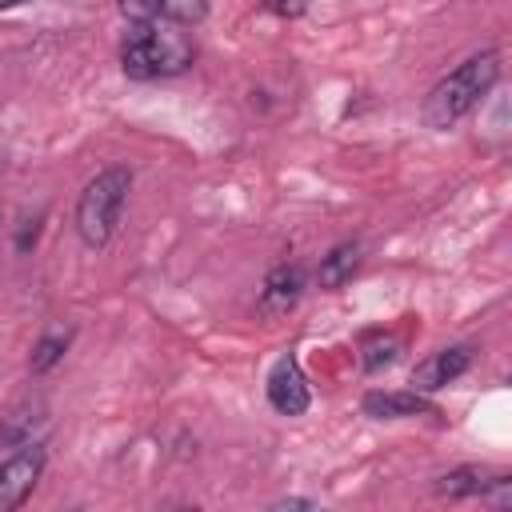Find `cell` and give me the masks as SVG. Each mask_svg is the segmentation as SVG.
<instances>
[{
  "label": "cell",
  "instance_id": "17",
  "mask_svg": "<svg viewBox=\"0 0 512 512\" xmlns=\"http://www.w3.org/2000/svg\"><path fill=\"white\" fill-rule=\"evenodd\" d=\"M12 4H24V0H0V8H12Z\"/></svg>",
  "mask_w": 512,
  "mask_h": 512
},
{
  "label": "cell",
  "instance_id": "5",
  "mask_svg": "<svg viewBox=\"0 0 512 512\" xmlns=\"http://www.w3.org/2000/svg\"><path fill=\"white\" fill-rule=\"evenodd\" d=\"M312 392H308V380L300 372V364L292 356H280L268 372V404L280 412V416H300L308 408Z\"/></svg>",
  "mask_w": 512,
  "mask_h": 512
},
{
  "label": "cell",
  "instance_id": "11",
  "mask_svg": "<svg viewBox=\"0 0 512 512\" xmlns=\"http://www.w3.org/2000/svg\"><path fill=\"white\" fill-rule=\"evenodd\" d=\"M488 480H492V476L480 472V468H456V472H448V476L436 480V492L448 496V500H460V496H484Z\"/></svg>",
  "mask_w": 512,
  "mask_h": 512
},
{
  "label": "cell",
  "instance_id": "16",
  "mask_svg": "<svg viewBox=\"0 0 512 512\" xmlns=\"http://www.w3.org/2000/svg\"><path fill=\"white\" fill-rule=\"evenodd\" d=\"M276 508H312V504H308V500H280Z\"/></svg>",
  "mask_w": 512,
  "mask_h": 512
},
{
  "label": "cell",
  "instance_id": "8",
  "mask_svg": "<svg viewBox=\"0 0 512 512\" xmlns=\"http://www.w3.org/2000/svg\"><path fill=\"white\" fill-rule=\"evenodd\" d=\"M360 408L372 420H404V416L432 412V404L424 400V392H368L360 400Z\"/></svg>",
  "mask_w": 512,
  "mask_h": 512
},
{
  "label": "cell",
  "instance_id": "3",
  "mask_svg": "<svg viewBox=\"0 0 512 512\" xmlns=\"http://www.w3.org/2000/svg\"><path fill=\"white\" fill-rule=\"evenodd\" d=\"M128 188H132L128 168H104L84 184V192L76 200V232L88 248H104L112 240V228L120 220Z\"/></svg>",
  "mask_w": 512,
  "mask_h": 512
},
{
  "label": "cell",
  "instance_id": "15",
  "mask_svg": "<svg viewBox=\"0 0 512 512\" xmlns=\"http://www.w3.org/2000/svg\"><path fill=\"white\" fill-rule=\"evenodd\" d=\"M124 16H132L136 24H152L160 20V0H120Z\"/></svg>",
  "mask_w": 512,
  "mask_h": 512
},
{
  "label": "cell",
  "instance_id": "9",
  "mask_svg": "<svg viewBox=\"0 0 512 512\" xmlns=\"http://www.w3.org/2000/svg\"><path fill=\"white\" fill-rule=\"evenodd\" d=\"M44 424V400L40 396H24L20 404L8 408L4 424H0V448H20V444H32V428Z\"/></svg>",
  "mask_w": 512,
  "mask_h": 512
},
{
  "label": "cell",
  "instance_id": "2",
  "mask_svg": "<svg viewBox=\"0 0 512 512\" xmlns=\"http://www.w3.org/2000/svg\"><path fill=\"white\" fill-rule=\"evenodd\" d=\"M120 64L132 80H152V76H176L192 64V44L184 40V32L172 28H156L152 24H136L132 36L120 48Z\"/></svg>",
  "mask_w": 512,
  "mask_h": 512
},
{
  "label": "cell",
  "instance_id": "12",
  "mask_svg": "<svg viewBox=\"0 0 512 512\" xmlns=\"http://www.w3.org/2000/svg\"><path fill=\"white\" fill-rule=\"evenodd\" d=\"M64 348H68V332H52V336H40L36 340V348H32V356H28V368L40 376V372H48V368H56L60 360H64Z\"/></svg>",
  "mask_w": 512,
  "mask_h": 512
},
{
  "label": "cell",
  "instance_id": "10",
  "mask_svg": "<svg viewBox=\"0 0 512 512\" xmlns=\"http://www.w3.org/2000/svg\"><path fill=\"white\" fill-rule=\"evenodd\" d=\"M356 268H360V244H336L324 260H320V268H316V280H320V288H340V284H348L352 276H356Z\"/></svg>",
  "mask_w": 512,
  "mask_h": 512
},
{
  "label": "cell",
  "instance_id": "7",
  "mask_svg": "<svg viewBox=\"0 0 512 512\" xmlns=\"http://www.w3.org/2000/svg\"><path fill=\"white\" fill-rule=\"evenodd\" d=\"M300 292H304V272L296 268V264H280V268H272L268 272V280H264V288H260V316H268V320H276V316H288L292 308H296V300H300Z\"/></svg>",
  "mask_w": 512,
  "mask_h": 512
},
{
  "label": "cell",
  "instance_id": "6",
  "mask_svg": "<svg viewBox=\"0 0 512 512\" xmlns=\"http://www.w3.org/2000/svg\"><path fill=\"white\" fill-rule=\"evenodd\" d=\"M472 364L468 348H440L428 360H420L412 368V392H440L444 384H452L456 376H464Z\"/></svg>",
  "mask_w": 512,
  "mask_h": 512
},
{
  "label": "cell",
  "instance_id": "1",
  "mask_svg": "<svg viewBox=\"0 0 512 512\" xmlns=\"http://www.w3.org/2000/svg\"><path fill=\"white\" fill-rule=\"evenodd\" d=\"M496 76H500V52L468 56L460 68H452L424 96V124L428 128H452L460 116H468L484 100V92L496 84Z\"/></svg>",
  "mask_w": 512,
  "mask_h": 512
},
{
  "label": "cell",
  "instance_id": "14",
  "mask_svg": "<svg viewBox=\"0 0 512 512\" xmlns=\"http://www.w3.org/2000/svg\"><path fill=\"white\" fill-rule=\"evenodd\" d=\"M396 352H400V340L396 336H372L364 344V368L368 372H380V368H388L396 360Z\"/></svg>",
  "mask_w": 512,
  "mask_h": 512
},
{
  "label": "cell",
  "instance_id": "4",
  "mask_svg": "<svg viewBox=\"0 0 512 512\" xmlns=\"http://www.w3.org/2000/svg\"><path fill=\"white\" fill-rule=\"evenodd\" d=\"M40 472H44V448L36 440L20 444V452L0 464V512L20 508L28 500V492L36 488Z\"/></svg>",
  "mask_w": 512,
  "mask_h": 512
},
{
  "label": "cell",
  "instance_id": "13",
  "mask_svg": "<svg viewBox=\"0 0 512 512\" xmlns=\"http://www.w3.org/2000/svg\"><path fill=\"white\" fill-rule=\"evenodd\" d=\"M160 16L168 24H200L208 16V0H160Z\"/></svg>",
  "mask_w": 512,
  "mask_h": 512
}]
</instances>
